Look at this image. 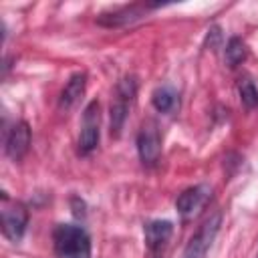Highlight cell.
Returning <instances> with one entry per match:
<instances>
[{"label": "cell", "mask_w": 258, "mask_h": 258, "mask_svg": "<svg viewBox=\"0 0 258 258\" xmlns=\"http://www.w3.org/2000/svg\"><path fill=\"white\" fill-rule=\"evenodd\" d=\"M52 246L58 258H91V238L75 224H58L52 230Z\"/></svg>", "instance_id": "6da1fadb"}, {"label": "cell", "mask_w": 258, "mask_h": 258, "mask_svg": "<svg viewBox=\"0 0 258 258\" xmlns=\"http://www.w3.org/2000/svg\"><path fill=\"white\" fill-rule=\"evenodd\" d=\"M137 95V79L135 77H123L115 87V97L109 107V133L111 137H119L121 129L125 125L129 105L135 101Z\"/></svg>", "instance_id": "7a4b0ae2"}, {"label": "cell", "mask_w": 258, "mask_h": 258, "mask_svg": "<svg viewBox=\"0 0 258 258\" xmlns=\"http://www.w3.org/2000/svg\"><path fill=\"white\" fill-rule=\"evenodd\" d=\"M0 218H2V232L10 242H20L24 236L26 224H28V210L24 204L10 200L6 194H2V208H0Z\"/></svg>", "instance_id": "3957f363"}, {"label": "cell", "mask_w": 258, "mask_h": 258, "mask_svg": "<svg viewBox=\"0 0 258 258\" xmlns=\"http://www.w3.org/2000/svg\"><path fill=\"white\" fill-rule=\"evenodd\" d=\"M99 125H101V109L97 101H91L83 111V123L79 133V153L89 155L99 145Z\"/></svg>", "instance_id": "277c9868"}, {"label": "cell", "mask_w": 258, "mask_h": 258, "mask_svg": "<svg viewBox=\"0 0 258 258\" xmlns=\"http://www.w3.org/2000/svg\"><path fill=\"white\" fill-rule=\"evenodd\" d=\"M137 153L143 165L151 167L161 155V135L153 121H145L137 133Z\"/></svg>", "instance_id": "5b68a950"}, {"label": "cell", "mask_w": 258, "mask_h": 258, "mask_svg": "<svg viewBox=\"0 0 258 258\" xmlns=\"http://www.w3.org/2000/svg\"><path fill=\"white\" fill-rule=\"evenodd\" d=\"M220 226H222V212H214L198 228V232L189 238L183 256H208V250H210V246H212V242H214Z\"/></svg>", "instance_id": "8992f818"}, {"label": "cell", "mask_w": 258, "mask_h": 258, "mask_svg": "<svg viewBox=\"0 0 258 258\" xmlns=\"http://www.w3.org/2000/svg\"><path fill=\"white\" fill-rule=\"evenodd\" d=\"M30 147V127L26 121L14 123L4 139V151L12 161H20Z\"/></svg>", "instance_id": "52a82bcc"}, {"label": "cell", "mask_w": 258, "mask_h": 258, "mask_svg": "<svg viewBox=\"0 0 258 258\" xmlns=\"http://www.w3.org/2000/svg\"><path fill=\"white\" fill-rule=\"evenodd\" d=\"M210 194L212 189L208 185H194V187H187L183 189L177 200H175V210L183 216V218H194L204 206L206 202L210 200Z\"/></svg>", "instance_id": "ba28073f"}, {"label": "cell", "mask_w": 258, "mask_h": 258, "mask_svg": "<svg viewBox=\"0 0 258 258\" xmlns=\"http://www.w3.org/2000/svg\"><path fill=\"white\" fill-rule=\"evenodd\" d=\"M145 14V6L141 4H131V6H121V8H115L111 12H103L97 22L101 26H107V28H117V26H127L139 18H143Z\"/></svg>", "instance_id": "9c48e42d"}, {"label": "cell", "mask_w": 258, "mask_h": 258, "mask_svg": "<svg viewBox=\"0 0 258 258\" xmlns=\"http://www.w3.org/2000/svg\"><path fill=\"white\" fill-rule=\"evenodd\" d=\"M143 234H145V244L151 252L159 250L161 246L167 244V240L173 234V224L169 220H153L147 222L143 226Z\"/></svg>", "instance_id": "30bf717a"}, {"label": "cell", "mask_w": 258, "mask_h": 258, "mask_svg": "<svg viewBox=\"0 0 258 258\" xmlns=\"http://www.w3.org/2000/svg\"><path fill=\"white\" fill-rule=\"evenodd\" d=\"M85 87H87V75H85V73H75V75L67 81L64 89L60 91L58 107H60L62 111L73 109V107L77 105V101L85 95Z\"/></svg>", "instance_id": "8fae6325"}, {"label": "cell", "mask_w": 258, "mask_h": 258, "mask_svg": "<svg viewBox=\"0 0 258 258\" xmlns=\"http://www.w3.org/2000/svg\"><path fill=\"white\" fill-rule=\"evenodd\" d=\"M151 103H153V107H155L159 113L171 115V113H175V111L179 109V95H177L171 87L163 85V87H157V89L151 93Z\"/></svg>", "instance_id": "7c38bea8"}, {"label": "cell", "mask_w": 258, "mask_h": 258, "mask_svg": "<svg viewBox=\"0 0 258 258\" xmlns=\"http://www.w3.org/2000/svg\"><path fill=\"white\" fill-rule=\"evenodd\" d=\"M224 58H226V64L228 67H238L244 58H246V44L242 38L238 36H232L226 44V50H224Z\"/></svg>", "instance_id": "4fadbf2b"}, {"label": "cell", "mask_w": 258, "mask_h": 258, "mask_svg": "<svg viewBox=\"0 0 258 258\" xmlns=\"http://www.w3.org/2000/svg\"><path fill=\"white\" fill-rule=\"evenodd\" d=\"M238 91H240V99H242V103L246 107H256L258 105V89L250 79H244L240 83Z\"/></svg>", "instance_id": "5bb4252c"}, {"label": "cell", "mask_w": 258, "mask_h": 258, "mask_svg": "<svg viewBox=\"0 0 258 258\" xmlns=\"http://www.w3.org/2000/svg\"><path fill=\"white\" fill-rule=\"evenodd\" d=\"M220 42H222V30H220V26H212V28L208 30V34H206L204 46L210 48V50H216V48L220 46Z\"/></svg>", "instance_id": "9a60e30c"}, {"label": "cell", "mask_w": 258, "mask_h": 258, "mask_svg": "<svg viewBox=\"0 0 258 258\" xmlns=\"http://www.w3.org/2000/svg\"><path fill=\"white\" fill-rule=\"evenodd\" d=\"M183 258H206V256H183Z\"/></svg>", "instance_id": "2e32d148"}]
</instances>
